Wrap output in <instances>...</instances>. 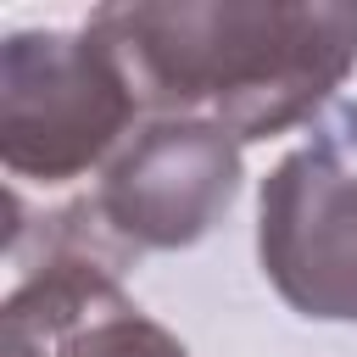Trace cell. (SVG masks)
Masks as SVG:
<instances>
[{
    "mask_svg": "<svg viewBox=\"0 0 357 357\" xmlns=\"http://www.w3.org/2000/svg\"><path fill=\"white\" fill-rule=\"evenodd\" d=\"M117 50L84 28H22L0 45V162L17 184H73L106 167L139 117Z\"/></svg>",
    "mask_w": 357,
    "mask_h": 357,
    "instance_id": "2",
    "label": "cell"
},
{
    "mask_svg": "<svg viewBox=\"0 0 357 357\" xmlns=\"http://www.w3.org/2000/svg\"><path fill=\"white\" fill-rule=\"evenodd\" d=\"M257 262L301 318L357 324V173L329 145H301L262 178Z\"/></svg>",
    "mask_w": 357,
    "mask_h": 357,
    "instance_id": "4",
    "label": "cell"
},
{
    "mask_svg": "<svg viewBox=\"0 0 357 357\" xmlns=\"http://www.w3.org/2000/svg\"><path fill=\"white\" fill-rule=\"evenodd\" d=\"M6 357H190L173 329L128 301L117 262L78 240H56L45 262L6 296Z\"/></svg>",
    "mask_w": 357,
    "mask_h": 357,
    "instance_id": "5",
    "label": "cell"
},
{
    "mask_svg": "<svg viewBox=\"0 0 357 357\" xmlns=\"http://www.w3.org/2000/svg\"><path fill=\"white\" fill-rule=\"evenodd\" d=\"M240 195V139L195 117H151L100 167L84 206L95 240L123 262L128 251H184L218 229Z\"/></svg>",
    "mask_w": 357,
    "mask_h": 357,
    "instance_id": "3",
    "label": "cell"
},
{
    "mask_svg": "<svg viewBox=\"0 0 357 357\" xmlns=\"http://www.w3.org/2000/svg\"><path fill=\"white\" fill-rule=\"evenodd\" d=\"M151 117L229 139L307 123L357 67V6L335 0H117L89 11Z\"/></svg>",
    "mask_w": 357,
    "mask_h": 357,
    "instance_id": "1",
    "label": "cell"
}]
</instances>
